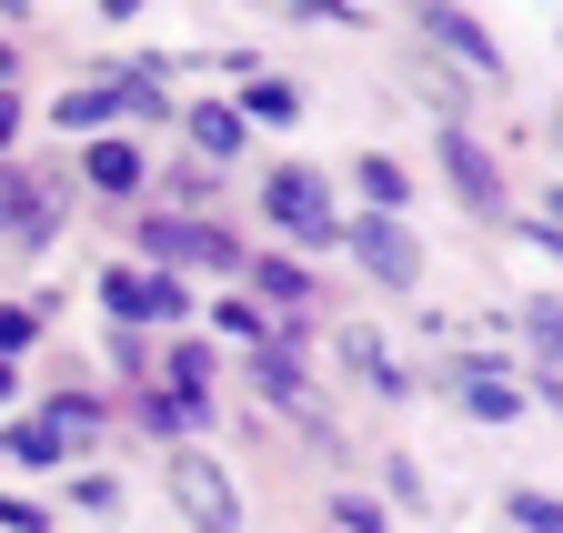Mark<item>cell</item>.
Instances as JSON below:
<instances>
[{
	"mask_svg": "<svg viewBox=\"0 0 563 533\" xmlns=\"http://www.w3.org/2000/svg\"><path fill=\"white\" fill-rule=\"evenodd\" d=\"M11 131H21V101H11V91H0V142H11Z\"/></svg>",
	"mask_w": 563,
	"mask_h": 533,
	"instance_id": "21",
	"label": "cell"
},
{
	"mask_svg": "<svg viewBox=\"0 0 563 533\" xmlns=\"http://www.w3.org/2000/svg\"><path fill=\"white\" fill-rule=\"evenodd\" d=\"M463 413H473V423H514V413H523V392H514L504 373H483V363H473V373H463Z\"/></svg>",
	"mask_w": 563,
	"mask_h": 533,
	"instance_id": "11",
	"label": "cell"
},
{
	"mask_svg": "<svg viewBox=\"0 0 563 533\" xmlns=\"http://www.w3.org/2000/svg\"><path fill=\"white\" fill-rule=\"evenodd\" d=\"M242 131H252V121H242L232 101H201V111H191V152H211V162H242Z\"/></svg>",
	"mask_w": 563,
	"mask_h": 533,
	"instance_id": "10",
	"label": "cell"
},
{
	"mask_svg": "<svg viewBox=\"0 0 563 533\" xmlns=\"http://www.w3.org/2000/svg\"><path fill=\"white\" fill-rule=\"evenodd\" d=\"M0 403H11V363H0Z\"/></svg>",
	"mask_w": 563,
	"mask_h": 533,
	"instance_id": "23",
	"label": "cell"
},
{
	"mask_svg": "<svg viewBox=\"0 0 563 533\" xmlns=\"http://www.w3.org/2000/svg\"><path fill=\"white\" fill-rule=\"evenodd\" d=\"M101 11H111V21H141V0H101Z\"/></svg>",
	"mask_w": 563,
	"mask_h": 533,
	"instance_id": "22",
	"label": "cell"
},
{
	"mask_svg": "<svg viewBox=\"0 0 563 533\" xmlns=\"http://www.w3.org/2000/svg\"><path fill=\"white\" fill-rule=\"evenodd\" d=\"M363 202L373 212H402V162H383V152L363 162Z\"/></svg>",
	"mask_w": 563,
	"mask_h": 533,
	"instance_id": "15",
	"label": "cell"
},
{
	"mask_svg": "<svg viewBox=\"0 0 563 533\" xmlns=\"http://www.w3.org/2000/svg\"><path fill=\"white\" fill-rule=\"evenodd\" d=\"M523 322H533V353H543V363L563 373V302H533Z\"/></svg>",
	"mask_w": 563,
	"mask_h": 533,
	"instance_id": "17",
	"label": "cell"
},
{
	"mask_svg": "<svg viewBox=\"0 0 563 533\" xmlns=\"http://www.w3.org/2000/svg\"><path fill=\"white\" fill-rule=\"evenodd\" d=\"M443 181L463 212H504V171H493V152H473L463 131H443Z\"/></svg>",
	"mask_w": 563,
	"mask_h": 533,
	"instance_id": "6",
	"label": "cell"
},
{
	"mask_svg": "<svg viewBox=\"0 0 563 533\" xmlns=\"http://www.w3.org/2000/svg\"><path fill=\"white\" fill-rule=\"evenodd\" d=\"M292 111H302L292 81H252V91H242V121H292Z\"/></svg>",
	"mask_w": 563,
	"mask_h": 533,
	"instance_id": "14",
	"label": "cell"
},
{
	"mask_svg": "<svg viewBox=\"0 0 563 533\" xmlns=\"http://www.w3.org/2000/svg\"><path fill=\"white\" fill-rule=\"evenodd\" d=\"M553 222H563V191H553Z\"/></svg>",
	"mask_w": 563,
	"mask_h": 533,
	"instance_id": "24",
	"label": "cell"
},
{
	"mask_svg": "<svg viewBox=\"0 0 563 533\" xmlns=\"http://www.w3.org/2000/svg\"><path fill=\"white\" fill-rule=\"evenodd\" d=\"M412 21L433 31V41L453 51V60H473V81H504V51H493V41H483V31H473V21L453 11V0H412Z\"/></svg>",
	"mask_w": 563,
	"mask_h": 533,
	"instance_id": "5",
	"label": "cell"
},
{
	"mask_svg": "<svg viewBox=\"0 0 563 533\" xmlns=\"http://www.w3.org/2000/svg\"><path fill=\"white\" fill-rule=\"evenodd\" d=\"M0 232H31V242H41V212H31V191H21V171H0Z\"/></svg>",
	"mask_w": 563,
	"mask_h": 533,
	"instance_id": "16",
	"label": "cell"
},
{
	"mask_svg": "<svg viewBox=\"0 0 563 533\" xmlns=\"http://www.w3.org/2000/svg\"><path fill=\"white\" fill-rule=\"evenodd\" d=\"M141 252H162V262H222V273H232V242L211 232V222H152Z\"/></svg>",
	"mask_w": 563,
	"mask_h": 533,
	"instance_id": "7",
	"label": "cell"
},
{
	"mask_svg": "<svg viewBox=\"0 0 563 533\" xmlns=\"http://www.w3.org/2000/svg\"><path fill=\"white\" fill-rule=\"evenodd\" d=\"M352 252H363V273H373L383 292H412V282H422V252H412V232H402L393 212H373L363 232H352Z\"/></svg>",
	"mask_w": 563,
	"mask_h": 533,
	"instance_id": "4",
	"label": "cell"
},
{
	"mask_svg": "<svg viewBox=\"0 0 563 533\" xmlns=\"http://www.w3.org/2000/svg\"><path fill=\"white\" fill-rule=\"evenodd\" d=\"M81 433H91V413H41V423H21V443H11V453H21V463H60Z\"/></svg>",
	"mask_w": 563,
	"mask_h": 533,
	"instance_id": "9",
	"label": "cell"
},
{
	"mask_svg": "<svg viewBox=\"0 0 563 533\" xmlns=\"http://www.w3.org/2000/svg\"><path fill=\"white\" fill-rule=\"evenodd\" d=\"M101 302H111V312H162V322L181 312V292H172L162 273H111V282H101Z\"/></svg>",
	"mask_w": 563,
	"mask_h": 533,
	"instance_id": "8",
	"label": "cell"
},
{
	"mask_svg": "<svg viewBox=\"0 0 563 533\" xmlns=\"http://www.w3.org/2000/svg\"><path fill=\"white\" fill-rule=\"evenodd\" d=\"M262 11H282V21H352L342 0H262Z\"/></svg>",
	"mask_w": 563,
	"mask_h": 533,
	"instance_id": "19",
	"label": "cell"
},
{
	"mask_svg": "<svg viewBox=\"0 0 563 533\" xmlns=\"http://www.w3.org/2000/svg\"><path fill=\"white\" fill-rule=\"evenodd\" d=\"M111 111H162V81H152V71H111L101 91H60L51 121H60V131H101Z\"/></svg>",
	"mask_w": 563,
	"mask_h": 533,
	"instance_id": "3",
	"label": "cell"
},
{
	"mask_svg": "<svg viewBox=\"0 0 563 533\" xmlns=\"http://www.w3.org/2000/svg\"><path fill=\"white\" fill-rule=\"evenodd\" d=\"M514 523H523V533H563V503H553V493H514Z\"/></svg>",
	"mask_w": 563,
	"mask_h": 533,
	"instance_id": "18",
	"label": "cell"
},
{
	"mask_svg": "<svg viewBox=\"0 0 563 533\" xmlns=\"http://www.w3.org/2000/svg\"><path fill=\"white\" fill-rule=\"evenodd\" d=\"M272 222L292 232V242H342V222H332V191H322V171H272Z\"/></svg>",
	"mask_w": 563,
	"mask_h": 533,
	"instance_id": "2",
	"label": "cell"
},
{
	"mask_svg": "<svg viewBox=\"0 0 563 533\" xmlns=\"http://www.w3.org/2000/svg\"><path fill=\"white\" fill-rule=\"evenodd\" d=\"M31 332H41L31 312H0V353H21V343H31Z\"/></svg>",
	"mask_w": 563,
	"mask_h": 533,
	"instance_id": "20",
	"label": "cell"
},
{
	"mask_svg": "<svg viewBox=\"0 0 563 533\" xmlns=\"http://www.w3.org/2000/svg\"><path fill=\"white\" fill-rule=\"evenodd\" d=\"M262 392H272L282 413H302V403H312V382L292 373V353H272V343H262Z\"/></svg>",
	"mask_w": 563,
	"mask_h": 533,
	"instance_id": "13",
	"label": "cell"
},
{
	"mask_svg": "<svg viewBox=\"0 0 563 533\" xmlns=\"http://www.w3.org/2000/svg\"><path fill=\"white\" fill-rule=\"evenodd\" d=\"M141 171H152V162H141V142H101V152H91V181H101V191H141Z\"/></svg>",
	"mask_w": 563,
	"mask_h": 533,
	"instance_id": "12",
	"label": "cell"
},
{
	"mask_svg": "<svg viewBox=\"0 0 563 533\" xmlns=\"http://www.w3.org/2000/svg\"><path fill=\"white\" fill-rule=\"evenodd\" d=\"M172 503L201 523V533H242V493H232V474L211 453H172Z\"/></svg>",
	"mask_w": 563,
	"mask_h": 533,
	"instance_id": "1",
	"label": "cell"
}]
</instances>
